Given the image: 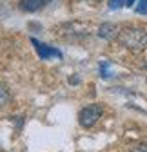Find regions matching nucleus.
<instances>
[{
	"mask_svg": "<svg viewBox=\"0 0 147 152\" xmlns=\"http://www.w3.org/2000/svg\"><path fill=\"white\" fill-rule=\"evenodd\" d=\"M133 4H135V0H109V7H111V9H120L123 6L131 7Z\"/></svg>",
	"mask_w": 147,
	"mask_h": 152,
	"instance_id": "obj_7",
	"label": "nucleus"
},
{
	"mask_svg": "<svg viewBox=\"0 0 147 152\" xmlns=\"http://www.w3.org/2000/svg\"><path fill=\"white\" fill-rule=\"evenodd\" d=\"M136 11H138V13L147 15V0H140V4L136 6Z\"/></svg>",
	"mask_w": 147,
	"mask_h": 152,
	"instance_id": "obj_8",
	"label": "nucleus"
},
{
	"mask_svg": "<svg viewBox=\"0 0 147 152\" xmlns=\"http://www.w3.org/2000/svg\"><path fill=\"white\" fill-rule=\"evenodd\" d=\"M9 100H11V96H9V91H7V87L0 83V109H4V107L9 103Z\"/></svg>",
	"mask_w": 147,
	"mask_h": 152,
	"instance_id": "obj_6",
	"label": "nucleus"
},
{
	"mask_svg": "<svg viewBox=\"0 0 147 152\" xmlns=\"http://www.w3.org/2000/svg\"><path fill=\"white\" fill-rule=\"evenodd\" d=\"M87 2H95V0H87Z\"/></svg>",
	"mask_w": 147,
	"mask_h": 152,
	"instance_id": "obj_10",
	"label": "nucleus"
},
{
	"mask_svg": "<svg viewBox=\"0 0 147 152\" xmlns=\"http://www.w3.org/2000/svg\"><path fill=\"white\" fill-rule=\"evenodd\" d=\"M51 0H20V9L26 13H36L44 9Z\"/></svg>",
	"mask_w": 147,
	"mask_h": 152,
	"instance_id": "obj_4",
	"label": "nucleus"
},
{
	"mask_svg": "<svg viewBox=\"0 0 147 152\" xmlns=\"http://www.w3.org/2000/svg\"><path fill=\"white\" fill-rule=\"evenodd\" d=\"M33 45H35V49H36V53H38V56L42 60H47V58H53V56H57V58H62V53L58 51V49H54V47H49V45H46V44H42V42H38V40H35L33 38Z\"/></svg>",
	"mask_w": 147,
	"mask_h": 152,
	"instance_id": "obj_3",
	"label": "nucleus"
},
{
	"mask_svg": "<svg viewBox=\"0 0 147 152\" xmlns=\"http://www.w3.org/2000/svg\"><path fill=\"white\" fill-rule=\"evenodd\" d=\"M116 40L129 51H143L147 49V31L142 27H123L118 31Z\"/></svg>",
	"mask_w": 147,
	"mask_h": 152,
	"instance_id": "obj_1",
	"label": "nucleus"
},
{
	"mask_svg": "<svg viewBox=\"0 0 147 152\" xmlns=\"http://www.w3.org/2000/svg\"><path fill=\"white\" fill-rule=\"evenodd\" d=\"M129 152H147V145H145V143H142V145H136V147H133Z\"/></svg>",
	"mask_w": 147,
	"mask_h": 152,
	"instance_id": "obj_9",
	"label": "nucleus"
},
{
	"mask_svg": "<svg viewBox=\"0 0 147 152\" xmlns=\"http://www.w3.org/2000/svg\"><path fill=\"white\" fill-rule=\"evenodd\" d=\"M102 107L100 105H87V107H84L82 110H80V114H78V123L82 125V127H85V129H89V127H93L100 118H102Z\"/></svg>",
	"mask_w": 147,
	"mask_h": 152,
	"instance_id": "obj_2",
	"label": "nucleus"
},
{
	"mask_svg": "<svg viewBox=\"0 0 147 152\" xmlns=\"http://www.w3.org/2000/svg\"><path fill=\"white\" fill-rule=\"evenodd\" d=\"M118 26H115V24H102L100 26V29H98V34L102 36V38H105V40H115V38L118 36Z\"/></svg>",
	"mask_w": 147,
	"mask_h": 152,
	"instance_id": "obj_5",
	"label": "nucleus"
}]
</instances>
